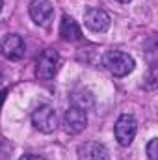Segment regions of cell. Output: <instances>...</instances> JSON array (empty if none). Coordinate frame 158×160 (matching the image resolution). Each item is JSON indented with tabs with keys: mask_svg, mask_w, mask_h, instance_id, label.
Wrapping results in <instances>:
<instances>
[{
	"mask_svg": "<svg viewBox=\"0 0 158 160\" xmlns=\"http://www.w3.org/2000/svg\"><path fill=\"white\" fill-rule=\"evenodd\" d=\"M136 132H138V123H136V119H134L132 116L125 114V116H121V118L116 121L114 134H116V140H117L119 145L128 147V145L132 143Z\"/></svg>",
	"mask_w": 158,
	"mask_h": 160,
	"instance_id": "4",
	"label": "cell"
},
{
	"mask_svg": "<svg viewBox=\"0 0 158 160\" xmlns=\"http://www.w3.org/2000/svg\"><path fill=\"white\" fill-rule=\"evenodd\" d=\"M104 67L114 75V77H126L128 73L134 71L136 67V62L130 54L123 52V50H108L104 54V60H102Z\"/></svg>",
	"mask_w": 158,
	"mask_h": 160,
	"instance_id": "1",
	"label": "cell"
},
{
	"mask_svg": "<svg viewBox=\"0 0 158 160\" xmlns=\"http://www.w3.org/2000/svg\"><path fill=\"white\" fill-rule=\"evenodd\" d=\"M60 54L52 48L43 50L36 60V77L39 80H50L60 69Z\"/></svg>",
	"mask_w": 158,
	"mask_h": 160,
	"instance_id": "2",
	"label": "cell"
},
{
	"mask_svg": "<svg viewBox=\"0 0 158 160\" xmlns=\"http://www.w3.org/2000/svg\"><path fill=\"white\" fill-rule=\"evenodd\" d=\"M84 24L91 30V32H106L110 28V15L104 9L99 8H91L86 11L84 15Z\"/></svg>",
	"mask_w": 158,
	"mask_h": 160,
	"instance_id": "7",
	"label": "cell"
},
{
	"mask_svg": "<svg viewBox=\"0 0 158 160\" xmlns=\"http://www.w3.org/2000/svg\"><path fill=\"white\" fill-rule=\"evenodd\" d=\"M87 125V116H86V110L78 108V106H69V110L65 112L63 116V127L69 134H78L86 128Z\"/></svg>",
	"mask_w": 158,
	"mask_h": 160,
	"instance_id": "5",
	"label": "cell"
},
{
	"mask_svg": "<svg viewBox=\"0 0 158 160\" xmlns=\"http://www.w3.org/2000/svg\"><path fill=\"white\" fill-rule=\"evenodd\" d=\"M19 160H45V158L39 157V155H24V157H21Z\"/></svg>",
	"mask_w": 158,
	"mask_h": 160,
	"instance_id": "12",
	"label": "cell"
},
{
	"mask_svg": "<svg viewBox=\"0 0 158 160\" xmlns=\"http://www.w3.org/2000/svg\"><path fill=\"white\" fill-rule=\"evenodd\" d=\"M80 160H108V149L99 142H87L78 149Z\"/></svg>",
	"mask_w": 158,
	"mask_h": 160,
	"instance_id": "9",
	"label": "cell"
},
{
	"mask_svg": "<svg viewBox=\"0 0 158 160\" xmlns=\"http://www.w3.org/2000/svg\"><path fill=\"white\" fill-rule=\"evenodd\" d=\"M156 145H158V140H156V138H153V140L147 143V155H149V160H158Z\"/></svg>",
	"mask_w": 158,
	"mask_h": 160,
	"instance_id": "11",
	"label": "cell"
},
{
	"mask_svg": "<svg viewBox=\"0 0 158 160\" xmlns=\"http://www.w3.org/2000/svg\"><path fill=\"white\" fill-rule=\"evenodd\" d=\"M32 123H34V127H36L39 132H45V134L54 132V130H56V125H58L56 110H54L50 104H39V106L32 112Z\"/></svg>",
	"mask_w": 158,
	"mask_h": 160,
	"instance_id": "3",
	"label": "cell"
},
{
	"mask_svg": "<svg viewBox=\"0 0 158 160\" xmlns=\"http://www.w3.org/2000/svg\"><path fill=\"white\" fill-rule=\"evenodd\" d=\"M0 50H2V54H4L7 60L17 62V60H21V58L24 56L26 47H24V41H22L21 36H17V34H7L4 39L0 41Z\"/></svg>",
	"mask_w": 158,
	"mask_h": 160,
	"instance_id": "6",
	"label": "cell"
},
{
	"mask_svg": "<svg viewBox=\"0 0 158 160\" xmlns=\"http://www.w3.org/2000/svg\"><path fill=\"white\" fill-rule=\"evenodd\" d=\"M2 6H4V2H2V0H0V11H2Z\"/></svg>",
	"mask_w": 158,
	"mask_h": 160,
	"instance_id": "15",
	"label": "cell"
},
{
	"mask_svg": "<svg viewBox=\"0 0 158 160\" xmlns=\"http://www.w3.org/2000/svg\"><path fill=\"white\" fill-rule=\"evenodd\" d=\"M54 8L50 4V0H32L30 2V17L36 24L45 26L48 24V21L52 19Z\"/></svg>",
	"mask_w": 158,
	"mask_h": 160,
	"instance_id": "8",
	"label": "cell"
},
{
	"mask_svg": "<svg viewBox=\"0 0 158 160\" xmlns=\"http://www.w3.org/2000/svg\"><path fill=\"white\" fill-rule=\"evenodd\" d=\"M117 2H121V4H126V2H130V0H117Z\"/></svg>",
	"mask_w": 158,
	"mask_h": 160,
	"instance_id": "14",
	"label": "cell"
},
{
	"mask_svg": "<svg viewBox=\"0 0 158 160\" xmlns=\"http://www.w3.org/2000/svg\"><path fill=\"white\" fill-rule=\"evenodd\" d=\"M4 97H6V91H0V104H2V101H4Z\"/></svg>",
	"mask_w": 158,
	"mask_h": 160,
	"instance_id": "13",
	"label": "cell"
},
{
	"mask_svg": "<svg viewBox=\"0 0 158 160\" xmlns=\"http://www.w3.org/2000/svg\"><path fill=\"white\" fill-rule=\"evenodd\" d=\"M60 36L65 41H78L82 38V30H80L78 22L73 17L63 15L62 21H60Z\"/></svg>",
	"mask_w": 158,
	"mask_h": 160,
	"instance_id": "10",
	"label": "cell"
}]
</instances>
